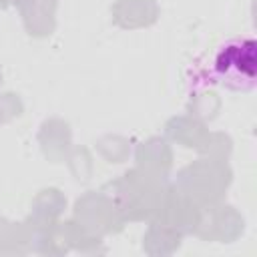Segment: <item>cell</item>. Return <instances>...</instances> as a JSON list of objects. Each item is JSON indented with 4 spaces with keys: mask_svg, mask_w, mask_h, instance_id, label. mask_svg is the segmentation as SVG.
<instances>
[{
    "mask_svg": "<svg viewBox=\"0 0 257 257\" xmlns=\"http://www.w3.org/2000/svg\"><path fill=\"white\" fill-rule=\"evenodd\" d=\"M205 84L247 92L257 82V42L253 36H239L219 44L203 76Z\"/></svg>",
    "mask_w": 257,
    "mask_h": 257,
    "instance_id": "cell-1",
    "label": "cell"
}]
</instances>
